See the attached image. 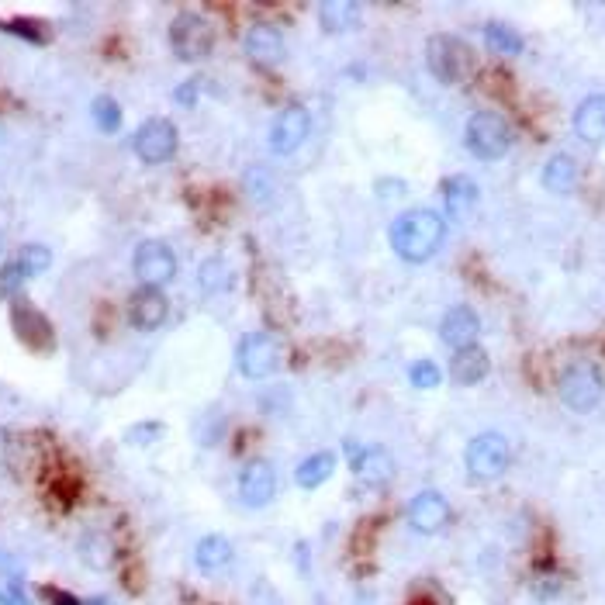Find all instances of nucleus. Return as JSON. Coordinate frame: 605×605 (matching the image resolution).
Instances as JSON below:
<instances>
[{"mask_svg": "<svg viewBox=\"0 0 605 605\" xmlns=\"http://www.w3.org/2000/svg\"><path fill=\"white\" fill-rule=\"evenodd\" d=\"M574 184H578V163H574L567 153H557L554 160L543 166V187H547V191L567 194Z\"/></svg>", "mask_w": 605, "mask_h": 605, "instance_id": "b1692460", "label": "nucleus"}, {"mask_svg": "<svg viewBox=\"0 0 605 605\" xmlns=\"http://www.w3.org/2000/svg\"><path fill=\"white\" fill-rule=\"evenodd\" d=\"M177 104H184V108H194L198 104V80H191V83H184V87H177Z\"/></svg>", "mask_w": 605, "mask_h": 605, "instance_id": "f704fd0d", "label": "nucleus"}, {"mask_svg": "<svg viewBox=\"0 0 605 605\" xmlns=\"http://www.w3.org/2000/svg\"><path fill=\"white\" fill-rule=\"evenodd\" d=\"M484 45L491 52H498V56H519L523 52V35L516 28L502 25V21H491V25H484Z\"/></svg>", "mask_w": 605, "mask_h": 605, "instance_id": "393cba45", "label": "nucleus"}, {"mask_svg": "<svg viewBox=\"0 0 605 605\" xmlns=\"http://www.w3.org/2000/svg\"><path fill=\"white\" fill-rule=\"evenodd\" d=\"M443 201H446V215L450 218H464L467 211L478 201V184L471 177H446L443 180Z\"/></svg>", "mask_w": 605, "mask_h": 605, "instance_id": "4be33fe9", "label": "nucleus"}, {"mask_svg": "<svg viewBox=\"0 0 605 605\" xmlns=\"http://www.w3.org/2000/svg\"><path fill=\"white\" fill-rule=\"evenodd\" d=\"M25 281H28V274L18 267V263L14 260L4 263V267H0V298H18V291Z\"/></svg>", "mask_w": 605, "mask_h": 605, "instance_id": "c756f323", "label": "nucleus"}, {"mask_svg": "<svg viewBox=\"0 0 605 605\" xmlns=\"http://www.w3.org/2000/svg\"><path fill=\"white\" fill-rule=\"evenodd\" d=\"M4 32L21 35V39H28V42H45V32L39 28V21H25V18H18V21H4Z\"/></svg>", "mask_w": 605, "mask_h": 605, "instance_id": "2f4dec72", "label": "nucleus"}, {"mask_svg": "<svg viewBox=\"0 0 605 605\" xmlns=\"http://www.w3.org/2000/svg\"><path fill=\"white\" fill-rule=\"evenodd\" d=\"M83 561H87L90 567H111V561H115V547H111L104 536H87L83 540Z\"/></svg>", "mask_w": 605, "mask_h": 605, "instance_id": "c85d7f7f", "label": "nucleus"}, {"mask_svg": "<svg viewBox=\"0 0 605 605\" xmlns=\"http://www.w3.org/2000/svg\"><path fill=\"white\" fill-rule=\"evenodd\" d=\"M464 142L478 160H502L512 149V125L498 111H478L467 121Z\"/></svg>", "mask_w": 605, "mask_h": 605, "instance_id": "f03ea898", "label": "nucleus"}, {"mask_svg": "<svg viewBox=\"0 0 605 605\" xmlns=\"http://www.w3.org/2000/svg\"><path fill=\"white\" fill-rule=\"evenodd\" d=\"M481 332V319L474 308L467 305H457L450 308V312L443 315L440 322V336L446 346H453V350H464V346H474V339H478Z\"/></svg>", "mask_w": 605, "mask_h": 605, "instance_id": "2eb2a0df", "label": "nucleus"}, {"mask_svg": "<svg viewBox=\"0 0 605 605\" xmlns=\"http://www.w3.org/2000/svg\"><path fill=\"white\" fill-rule=\"evenodd\" d=\"M42 599L49 605H83L80 599H73L70 592H63V588H42Z\"/></svg>", "mask_w": 605, "mask_h": 605, "instance_id": "72a5a7b5", "label": "nucleus"}, {"mask_svg": "<svg viewBox=\"0 0 605 605\" xmlns=\"http://www.w3.org/2000/svg\"><path fill=\"white\" fill-rule=\"evenodd\" d=\"M90 115H94V125L101 128L104 135H115L121 128V108L115 97H97L94 108H90Z\"/></svg>", "mask_w": 605, "mask_h": 605, "instance_id": "cd10ccee", "label": "nucleus"}, {"mask_svg": "<svg viewBox=\"0 0 605 605\" xmlns=\"http://www.w3.org/2000/svg\"><path fill=\"white\" fill-rule=\"evenodd\" d=\"M353 471H357V478L363 484H370V488H384V484L395 478V460H391V453L381 450V446H370V450H363L357 457Z\"/></svg>", "mask_w": 605, "mask_h": 605, "instance_id": "f3484780", "label": "nucleus"}, {"mask_svg": "<svg viewBox=\"0 0 605 605\" xmlns=\"http://www.w3.org/2000/svg\"><path fill=\"white\" fill-rule=\"evenodd\" d=\"M408 377H412L415 388H436L440 384V367L433 360H415L408 367Z\"/></svg>", "mask_w": 605, "mask_h": 605, "instance_id": "7c9ffc66", "label": "nucleus"}, {"mask_svg": "<svg viewBox=\"0 0 605 605\" xmlns=\"http://www.w3.org/2000/svg\"><path fill=\"white\" fill-rule=\"evenodd\" d=\"M156 436H163V426H160V422H139V426L128 429L125 440L135 443V446H142V443H153Z\"/></svg>", "mask_w": 605, "mask_h": 605, "instance_id": "473e14b6", "label": "nucleus"}, {"mask_svg": "<svg viewBox=\"0 0 605 605\" xmlns=\"http://www.w3.org/2000/svg\"><path fill=\"white\" fill-rule=\"evenodd\" d=\"M557 391H561V402L571 412H592L602 398V370L588 360L571 363L557 381Z\"/></svg>", "mask_w": 605, "mask_h": 605, "instance_id": "20e7f679", "label": "nucleus"}, {"mask_svg": "<svg viewBox=\"0 0 605 605\" xmlns=\"http://www.w3.org/2000/svg\"><path fill=\"white\" fill-rule=\"evenodd\" d=\"M201 287L204 294H225L232 287V267L225 260H208L201 267Z\"/></svg>", "mask_w": 605, "mask_h": 605, "instance_id": "bb28decb", "label": "nucleus"}, {"mask_svg": "<svg viewBox=\"0 0 605 605\" xmlns=\"http://www.w3.org/2000/svg\"><path fill=\"white\" fill-rule=\"evenodd\" d=\"M488 353L481 350V346H464V350H457L453 353V360H450V374H453V381L457 384H478V381H484L488 377Z\"/></svg>", "mask_w": 605, "mask_h": 605, "instance_id": "aec40b11", "label": "nucleus"}, {"mask_svg": "<svg viewBox=\"0 0 605 605\" xmlns=\"http://www.w3.org/2000/svg\"><path fill=\"white\" fill-rule=\"evenodd\" d=\"M83 605H115V602H111V599H87Z\"/></svg>", "mask_w": 605, "mask_h": 605, "instance_id": "c9c22d12", "label": "nucleus"}, {"mask_svg": "<svg viewBox=\"0 0 605 605\" xmlns=\"http://www.w3.org/2000/svg\"><path fill=\"white\" fill-rule=\"evenodd\" d=\"M426 66L440 83H460L474 70V59L467 42H460L457 35H433L426 42Z\"/></svg>", "mask_w": 605, "mask_h": 605, "instance_id": "7ed1b4c3", "label": "nucleus"}, {"mask_svg": "<svg viewBox=\"0 0 605 605\" xmlns=\"http://www.w3.org/2000/svg\"><path fill=\"white\" fill-rule=\"evenodd\" d=\"M132 146H135V156L149 166H160L166 160H173V153H177V125H173L170 118L142 121Z\"/></svg>", "mask_w": 605, "mask_h": 605, "instance_id": "6e6552de", "label": "nucleus"}, {"mask_svg": "<svg viewBox=\"0 0 605 605\" xmlns=\"http://www.w3.org/2000/svg\"><path fill=\"white\" fill-rule=\"evenodd\" d=\"M391 249L402 256L405 263H426L446 239L443 215L429 208H412L391 222Z\"/></svg>", "mask_w": 605, "mask_h": 605, "instance_id": "f257e3e1", "label": "nucleus"}, {"mask_svg": "<svg viewBox=\"0 0 605 605\" xmlns=\"http://www.w3.org/2000/svg\"><path fill=\"white\" fill-rule=\"evenodd\" d=\"M450 523V505L440 491H422L408 502V526L415 533H440Z\"/></svg>", "mask_w": 605, "mask_h": 605, "instance_id": "4468645a", "label": "nucleus"}, {"mask_svg": "<svg viewBox=\"0 0 605 605\" xmlns=\"http://www.w3.org/2000/svg\"><path fill=\"white\" fill-rule=\"evenodd\" d=\"M14 263H18L28 277H39L52 267V253H49V246H42V242H28V246L18 249Z\"/></svg>", "mask_w": 605, "mask_h": 605, "instance_id": "a878e982", "label": "nucleus"}, {"mask_svg": "<svg viewBox=\"0 0 605 605\" xmlns=\"http://www.w3.org/2000/svg\"><path fill=\"white\" fill-rule=\"evenodd\" d=\"M332 471H336V453L322 450V453H312V457L294 471V481L312 491V488H322V484L332 478Z\"/></svg>", "mask_w": 605, "mask_h": 605, "instance_id": "5701e85b", "label": "nucleus"}, {"mask_svg": "<svg viewBox=\"0 0 605 605\" xmlns=\"http://www.w3.org/2000/svg\"><path fill=\"white\" fill-rule=\"evenodd\" d=\"M574 132L592 146L605 139V94H592L581 101V108L574 111Z\"/></svg>", "mask_w": 605, "mask_h": 605, "instance_id": "a211bd4d", "label": "nucleus"}, {"mask_svg": "<svg viewBox=\"0 0 605 605\" xmlns=\"http://www.w3.org/2000/svg\"><path fill=\"white\" fill-rule=\"evenodd\" d=\"M170 45L173 52H177V59H184V63H198V59L208 56L211 49H215V32H211V25L201 18V14H177L170 25Z\"/></svg>", "mask_w": 605, "mask_h": 605, "instance_id": "423d86ee", "label": "nucleus"}, {"mask_svg": "<svg viewBox=\"0 0 605 605\" xmlns=\"http://www.w3.org/2000/svg\"><path fill=\"white\" fill-rule=\"evenodd\" d=\"M239 370L249 377V381H260V377L277 374V367L284 363V346L274 332H249L239 343Z\"/></svg>", "mask_w": 605, "mask_h": 605, "instance_id": "39448f33", "label": "nucleus"}, {"mask_svg": "<svg viewBox=\"0 0 605 605\" xmlns=\"http://www.w3.org/2000/svg\"><path fill=\"white\" fill-rule=\"evenodd\" d=\"M170 315V301L160 287H139V291L128 298V322L135 325L139 332H153L160 329Z\"/></svg>", "mask_w": 605, "mask_h": 605, "instance_id": "ddd939ff", "label": "nucleus"}, {"mask_svg": "<svg viewBox=\"0 0 605 605\" xmlns=\"http://www.w3.org/2000/svg\"><path fill=\"white\" fill-rule=\"evenodd\" d=\"M246 52H249V59H253V63L277 66L284 59V35L277 32L274 25L260 21V25H253L246 32Z\"/></svg>", "mask_w": 605, "mask_h": 605, "instance_id": "dca6fc26", "label": "nucleus"}, {"mask_svg": "<svg viewBox=\"0 0 605 605\" xmlns=\"http://www.w3.org/2000/svg\"><path fill=\"white\" fill-rule=\"evenodd\" d=\"M132 267H135V277L142 281V287H160L163 291V284H170L173 277H177V256H173V249L166 246V242L149 239L135 249Z\"/></svg>", "mask_w": 605, "mask_h": 605, "instance_id": "1a4fd4ad", "label": "nucleus"}, {"mask_svg": "<svg viewBox=\"0 0 605 605\" xmlns=\"http://www.w3.org/2000/svg\"><path fill=\"white\" fill-rule=\"evenodd\" d=\"M11 325H14V336L35 353H49L56 350V332H52V322L45 319L35 305H28L25 298H14L11 301Z\"/></svg>", "mask_w": 605, "mask_h": 605, "instance_id": "9d476101", "label": "nucleus"}, {"mask_svg": "<svg viewBox=\"0 0 605 605\" xmlns=\"http://www.w3.org/2000/svg\"><path fill=\"white\" fill-rule=\"evenodd\" d=\"M277 495V474L267 460H249L239 474V498L249 509H263Z\"/></svg>", "mask_w": 605, "mask_h": 605, "instance_id": "f8f14e48", "label": "nucleus"}, {"mask_svg": "<svg viewBox=\"0 0 605 605\" xmlns=\"http://www.w3.org/2000/svg\"><path fill=\"white\" fill-rule=\"evenodd\" d=\"M319 28L329 35H343L360 28V4H353V0H325L319 7Z\"/></svg>", "mask_w": 605, "mask_h": 605, "instance_id": "6ab92c4d", "label": "nucleus"}, {"mask_svg": "<svg viewBox=\"0 0 605 605\" xmlns=\"http://www.w3.org/2000/svg\"><path fill=\"white\" fill-rule=\"evenodd\" d=\"M308 128H312V118H308L305 108H284L281 115L274 118V125H270V149H274L277 156H291L301 149V142L308 139Z\"/></svg>", "mask_w": 605, "mask_h": 605, "instance_id": "9b49d317", "label": "nucleus"}, {"mask_svg": "<svg viewBox=\"0 0 605 605\" xmlns=\"http://www.w3.org/2000/svg\"><path fill=\"white\" fill-rule=\"evenodd\" d=\"M412 605H433V602H426V599H419V602H412Z\"/></svg>", "mask_w": 605, "mask_h": 605, "instance_id": "e433bc0d", "label": "nucleus"}, {"mask_svg": "<svg viewBox=\"0 0 605 605\" xmlns=\"http://www.w3.org/2000/svg\"><path fill=\"white\" fill-rule=\"evenodd\" d=\"M509 467V443L502 433H481L467 443V471L478 481H495Z\"/></svg>", "mask_w": 605, "mask_h": 605, "instance_id": "0eeeda50", "label": "nucleus"}, {"mask_svg": "<svg viewBox=\"0 0 605 605\" xmlns=\"http://www.w3.org/2000/svg\"><path fill=\"white\" fill-rule=\"evenodd\" d=\"M232 557H236L232 543L225 540V536H218V533L204 536L198 547H194V561H198V567L204 574H215V571H222V567H229Z\"/></svg>", "mask_w": 605, "mask_h": 605, "instance_id": "412c9836", "label": "nucleus"}]
</instances>
